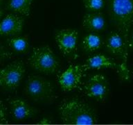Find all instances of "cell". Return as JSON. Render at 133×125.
<instances>
[{
  "instance_id": "6da1fadb",
  "label": "cell",
  "mask_w": 133,
  "mask_h": 125,
  "mask_svg": "<svg viewBox=\"0 0 133 125\" xmlns=\"http://www.w3.org/2000/svg\"><path fill=\"white\" fill-rule=\"evenodd\" d=\"M60 118L66 124H93L96 116L93 109L78 99L63 100L59 106Z\"/></svg>"
},
{
  "instance_id": "7a4b0ae2",
  "label": "cell",
  "mask_w": 133,
  "mask_h": 125,
  "mask_svg": "<svg viewBox=\"0 0 133 125\" xmlns=\"http://www.w3.org/2000/svg\"><path fill=\"white\" fill-rule=\"evenodd\" d=\"M108 4L110 16L128 45L129 31L133 24V0H108Z\"/></svg>"
},
{
  "instance_id": "3957f363",
  "label": "cell",
  "mask_w": 133,
  "mask_h": 125,
  "mask_svg": "<svg viewBox=\"0 0 133 125\" xmlns=\"http://www.w3.org/2000/svg\"><path fill=\"white\" fill-rule=\"evenodd\" d=\"M28 61L32 68L44 74H54L60 66L57 56L47 45L33 48Z\"/></svg>"
},
{
  "instance_id": "277c9868",
  "label": "cell",
  "mask_w": 133,
  "mask_h": 125,
  "mask_svg": "<svg viewBox=\"0 0 133 125\" xmlns=\"http://www.w3.org/2000/svg\"><path fill=\"white\" fill-rule=\"evenodd\" d=\"M54 86L49 80L39 75H31L27 79L25 92L35 102L48 100L54 95Z\"/></svg>"
},
{
  "instance_id": "5b68a950",
  "label": "cell",
  "mask_w": 133,
  "mask_h": 125,
  "mask_svg": "<svg viewBox=\"0 0 133 125\" xmlns=\"http://www.w3.org/2000/svg\"><path fill=\"white\" fill-rule=\"evenodd\" d=\"M26 70L22 60H15L0 70V87L7 90L16 89L24 77Z\"/></svg>"
},
{
  "instance_id": "8992f818",
  "label": "cell",
  "mask_w": 133,
  "mask_h": 125,
  "mask_svg": "<svg viewBox=\"0 0 133 125\" xmlns=\"http://www.w3.org/2000/svg\"><path fill=\"white\" fill-rule=\"evenodd\" d=\"M106 49L114 56L122 59L121 77L128 79V70L127 68L128 58V45L125 43L123 38L118 32H113L108 37L105 41Z\"/></svg>"
},
{
  "instance_id": "52a82bcc",
  "label": "cell",
  "mask_w": 133,
  "mask_h": 125,
  "mask_svg": "<svg viewBox=\"0 0 133 125\" xmlns=\"http://www.w3.org/2000/svg\"><path fill=\"white\" fill-rule=\"evenodd\" d=\"M55 39L59 49L64 56L78 57V31L71 29H63L56 33Z\"/></svg>"
},
{
  "instance_id": "ba28073f",
  "label": "cell",
  "mask_w": 133,
  "mask_h": 125,
  "mask_svg": "<svg viewBox=\"0 0 133 125\" xmlns=\"http://www.w3.org/2000/svg\"><path fill=\"white\" fill-rule=\"evenodd\" d=\"M87 69L84 65H71L58 77L59 85L64 91H71L80 87Z\"/></svg>"
},
{
  "instance_id": "9c48e42d",
  "label": "cell",
  "mask_w": 133,
  "mask_h": 125,
  "mask_svg": "<svg viewBox=\"0 0 133 125\" xmlns=\"http://www.w3.org/2000/svg\"><path fill=\"white\" fill-rule=\"evenodd\" d=\"M83 90L87 97L98 101H103L108 95L109 83L103 75L95 74L89 77L84 83Z\"/></svg>"
},
{
  "instance_id": "30bf717a",
  "label": "cell",
  "mask_w": 133,
  "mask_h": 125,
  "mask_svg": "<svg viewBox=\"0 0 133 125\" xmlns=\"http://www.w3.org/2000/svg\"><path fill=\"white\" fill-rule=\"evenodd\" d=\"M24 26V19L17 14L6 15L0 20V35L12 36L21 33Z\"/></svg>"
},
{
  "instance_id": "8fae6325",
  "label": "cell",
  "mask_w": 133,
  "mask_h": 125,
  "mask_svg": "<svg viewBox=\"0 0 133 125\" xmlns=\"http://www.w3.org/2000/svg\"><path fill=\"white\" fill-rule=\"evenodd\" d=\"M10 113L16 120L29 118L35 114V109L26 101L22 99H9L7 100Z\"/></svg>"
},
{
  "instance_id": "7c38bea8",
  "label": "cell",
  "mask_w": 133,
  "mask_h": 125,
  "mask_svg": "<svg viewBox=\"0 0 133 125\" xmlns=\"http://www.w3.org/2000/svg\"><path fill=\"white\" fill-rule=\"evenodd\" d=\"M84 65L87 69V70L89 69L100 70L101 68H116L118 69L121 75L122 72L121 65L117 64L111 58L102 54H96L94 56H90L87 58Z\"/></svg>"
},
{
  "instance_id": "4fadbf2b",
  "label": "cell",
  "mask_w": 133,
  "mask_h": 125,
  "mask_svg": "<svg viewBox=\"0 0 133 125\" xmlns=\"http://www.w3.org/2000/svg\"><path fill=\"white\" fill-rule=\"evenodd\" d=\"M83 25L89 31H100L105 27V21L101 12L93 11L83 17Z\"/></svg>"
},
{
  "instance_id": "5bb4252c",
  "label": "cell",
  "mask_w": 133,
  "mask_h": 125,
  "mask_svg": "<svg viewBox=\"0 0 133 125\" xmlns=\"http://www.w3.org/2000/svg\"><path fill=\"white\" fill-rule=\"evenodd\" d=\"M33 2L34 0H8L7 7L15 13L29 16Z\"/></svg>"
},
{
  "instance_id": "9a60e30c",
  "label": "cell",
  "mask_w": 133,
  "mask_h": 125,
  "mask_svg": "<svg viewBox=\"0 0 133 125\" xmlns=\"http://www.w3.org/2000/svg\"><path fill=\"white\" fill-rule=\"evenodd\" d=\"M101 38L96 33H89L83 38L82 47L86 52H94L102 46Z\"/></svg>"
},
{
  "instance_id": "2e32d148",
  "label": "cell",
  "mask_w": 133,
  "mask_h": 125,
  "mask_svg": "<svg viewBox=\"0 0 133 125\" xmlns=\"http://www.w3.org/2000/svg\"><path fill=\"white\" fill-rule=\"evenodd\" d=\"M8 45L15 52H24L26 51L29 43L26 37H12L7 40Z\"/></svg>"
},
{
  "instance_id": "e0dca14e",
  "label": "cell",
  "mask_w": 133,
  "mask_h": 125,
  "mask_svg": "<svg viewBox=\"0 0 133 125\" xmlns=\"http://www.w3.org/2000/svg\"><path fill=\"white\" fill-rule=\"evenodd\" d=\"M85 8L91 11H99L103 8L105 0H83Z\"/></svg>"
},
{
  "instance_id": "ac0fdd59",
  "label": "cell",
  "mask_w": 133,
  "mask_h": 125,
  "mask_svg": "<svg viewBox=\"0 0 133 125\" xmlns=\"http://www.w3.org/2000/svg\"><path fill=\"white\" fill-rule=\"evenodd\" d=\"M8 123L7 107L0 97V124Z\"/></svg>"
},
{
  "instance_id": "d6986e66",
  "label": "cell",
  "mask_w": 133,
  "mask_h": 125,
  "mask_svg": "<svg viewBox=\"0 0 133 125\" xmlns=\"http://www.w3.org/2000/svg\"><path fill=\"white\" fill-rule=\"evenodd\" d=\"M12 57V53L0 41V63Z\"/></svg>"
},
{
  "instance_id": "ffe728a7",
  "label": "cell",
  "mask_w": 133,
  "mask_h": 125,
  "mask_svg": "<svg viewBox=\"0 0 133 125\" xmlns=\"http://www.w3.org/2000/svg\"><path fill=\"white\" fill-rule=\"evenodd\" d=\"M4 10L0 9V20H2V17L4 16Z\"/></svg>"
},
{
  "instance_id": "44dd1931",
  "label": "cell",
  "mask_w": 133,
  "mask_h": 125,
  "mask_svg": "<svg viewBox=\"0 0 133 125\" xmlns=\"http://www.w3.org/2000/svg\"><path fill=\"white\" fill-rule=\"evenodd\" d=\"M132 42L133 44V31H132Z\"/></svg>"
},
{
  "instance_id": "7402d4cb",
  "label": "cell",
  "mask_w": 133,
  "mask_h": 125,
  "mask_svg": "<svg viewBox=\"0 0 133 125\" xmlns=\"http://www.w3.org/2000/svg\"><path fill=\"white\" fill-rule=\"evenodd\" d=\"M2 0H0V6H2Z\"/></svg>"
}]
</instances>
